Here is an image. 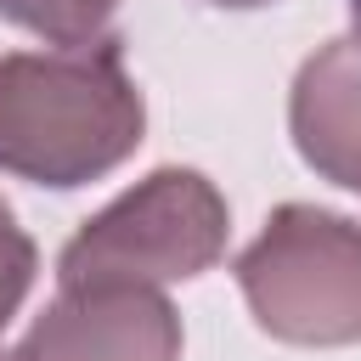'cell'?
<instances>
[{"instance_id": "1", "label": "cell", "mask_w": 361, "mask_h": 361, "mask_svg": "<svg viewBox=\"0 0 361 361\" xmlns=\"http://www.w3.org/2000/svg\"><path fill=\"white\" fill-rule=\"evenodd\" d=\"M147 130L118 34L0 56V169L51 192L113 175Z\"/></svg>"}, {"instance_id": "2", "label": "cell", "mask_w": 361, "mask_h": 361, "mask_svg": "<svg viewBox=\"0 0 361 361\" xmlns=\"http://www.w3.org/2000/svg\"><path fill=\"white\" fill-rule=\"evenodd\" d=\"M231 209L203 169L164 164L96 209L56 254V288L85 282H192L226 254Z\"/></svg>"}, {"instance_id": "3", "label": "cell", "mask_w": 361, "mask_h": 361, "mask_svg": "<svg viewBox=\"0 0 361 361\" xmlns=\"http://www.w3.org/2000/svg\"><path fill=\"white\" fill-rule=\"evenodd\" d=\"M231 271L271 338L305 350L361 344V226L350 214L282 203Z\"/></svg>"}, {"instance_id": "4", "label": "cell", "mask_w": 361, "mask_h": 361, "mask_svg": "<svg viewBox=\"0 0 361 361\" xmlns=\"http://www.w3.org/2000/svg\"><path fill=\"white\" fill-rule=\"evenodd\" d=\"M17 361H180V316L147 282L56 288Z\"/></svg>"}, {"instance_id": "5", "label": "cell", "mask_w": 361, "mask_h": 361, "mask_svg": "<svg viewBox=\"0 0 361 361\" xmlns=\"http://www.w3.org/2000/svg\"><path fill=\"white\" fill-rule=\"evenodd\" d=\"M288 130L322 180L361 192V28L305 56L288 96Z\"/></svg>"}, {"instance_id": "6", "label": "cell", "mask_w": 361, "mask_h": 361, "mask_svg": "<svg viewBox=\"0 0 361 361\" xmlns=\"http://www.w3.org/2000/svg\"><path fill=\"white\" fill-rule=\"evenodd\" d=\"M118 0H0V17L51 39V45H90L107 34Z\"/></svg>"}, {"instance_id": "7", "label": "cell", "mask_w": 361, "mask_h": 361, "mask_svg": "<svg viewBox=\"0 0 361 361\" xmlns=\"http://www.w3.org/2000/svg\"><path fill=\"white\" fill-rule=\"evenodd\" d=\"M34 271H39V248H34V237L17 226L11 203L0 197V333H6V322L23 310V299H28V288H34Z\"/></svg>"}, {"instance_id": "8", "label": "cell", "mask_w": 361, "mask_h": 361, "mask_svg": "<svg viewBox=\"0 0 361 361\" xmlns=\"http://www.w3.org/2000/svg\"><path fill=\"white\" fill-rule=\"evenodd\" d=\"M209 6H226V11H254V6H271V0H209Z\"/></svg>"}, {"instance_id": "9", "label": "cell", "mask_w": 361, "mask_h": 361, "mask_svg": "<svg viewBox=\"0 0 361 361\" xmlns=\"http://www.w3.org/2000/svg\"><path fill=\"white\" fill-rule=\"evenodd\" d=\"M350 17H355V28H361V0H350Z\"/></svg>"}, {"instance_id": "10", "label": "cell", "mask_w": 361, "mask_h": 361, "mask_svg": "<svg viewBox=\"0 0 361 361\" xmlns=\"http://www.w3.org/2000/svg\"><path fill=\"white\" fill-rule=\"evenodd\" d=\"M0 361H17V355H6V350H0Z\"/></svg>"}]
</instances>
